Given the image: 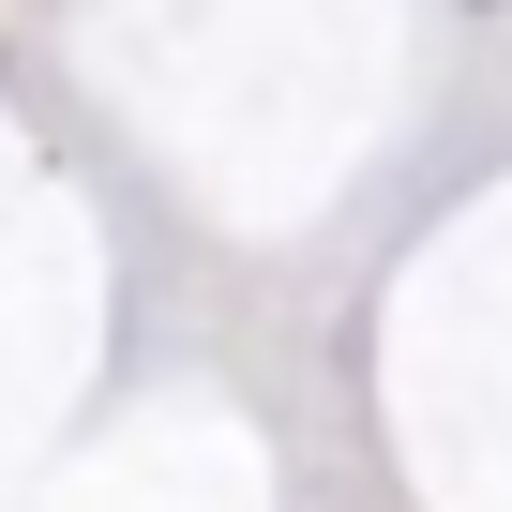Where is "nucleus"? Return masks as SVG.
<instances>
[]
</instances>
